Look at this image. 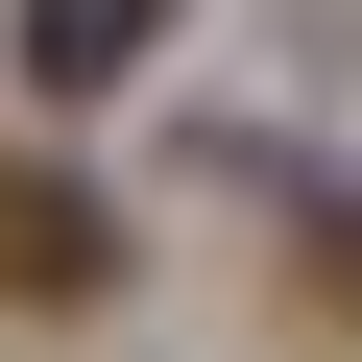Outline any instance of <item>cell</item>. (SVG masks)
Instances as JSON below:
<instances>
[{"mask_svg": "<svg viewBox=\"0 0 362 362\" xmlns=\"http://www.w3.org/2000/svg\"><path fill=\"white\" fill-rule=\"evenodd\" d=\"M0 314H25V338L121 314V194H73L49 145H0Z\"/></svg>", "mask_w": 362, "mask_h": 362, "instance_id": "6da1fadb", "label": "cell"}, {"mask_svg": "<svg viewBox=\"0 0 362 362\" xmlns=\"http://www.w3.org/2000/svg\"><path fill=\"white\" fill-rule=\"evenodd\" d=\"M145 73V0H25V97H121Z\"/></svg>", "mask_w": 362, "mask_h": 362, "instance_id": "7a4b0ae2", "label": "cell"}, {"mask_svg": "<svg viewBox=\"0 0 362 362\" xmlns=\"http://www.w3.org/2000/svg\"><path fill=\"white\" fill-rule=\"evenodd\" d=\"M290 314H314V338H362V218H338V194L290 218Z\"/></svg>", "mask_w": 362, "mask_h": 362, "instance_id": "3957f363", "label": "cell"}]
</instances>
